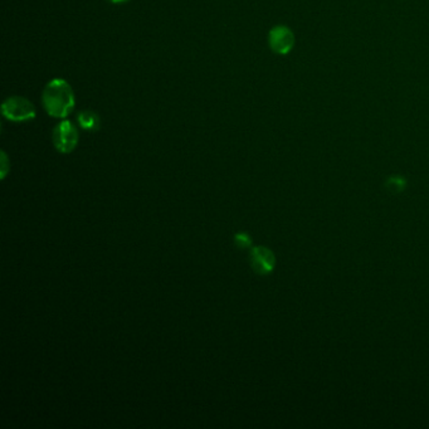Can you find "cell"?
<instances>
[{
	"label": "cell",
	"instance_id": "obj_1",
	"mask_svg": "<svg viewBox=\"0 0 429 429\" xmlns=\"http://www.w3.org/2000/svg\"><path fill=\"white\" fill-rule=\"evenodd\" d=\"M46 113L55 119H66L70 116L76 105L73 90L67 81L55 78L50 81L42 95Z\"/></svg>",
	"mask_w": 429,
	"mask_h": 429
},
{
	"label": "cell",
	"instance_id": "obj_2",
	"mask_svg": "<svg viewBox=\"0 0 429 429\" xmlns=\"http://www.w3.org/2000/svg\"><path fill=\"white\" fill-rule=\"evenodd\" d=\"M1 113L7 120L13 122L33 120L37 116L35 105L21 96H12L6 99L1 105Z\"/></svg>",
	"mask_w": 429,
	"mask_h": 429
},
{
	"label": "cell",
	"instance_id": "obj_3",
	"mask_svg": "<svg viewBox=\"0 0 429 429\" xmlns=\"http://www.w3.org/2000/svg\"><path fill=\"white\" fill-rule=\"evenodd\" d=\"M53 144L57 151L62 154H70L77 146L78 135L77 127L75 126L70 121L64 120L59 122L53 130Z\"/></svg>",
	"mask_w": 429,
	"mask_h": 429
},
{
	"label": "cell",
	"instance_id": "obj_4",
	"mask_svg": "<svg viewBox=\"0 0 429 429\" xmlns=\"http://www.w3.org/2000/svg\"><path fill=\"white\" fill-rule=\"evenodd\" d=\"M295 35L286 26H276L268 33L269 48L277 55H289L295 47Z\"/></svg>",
	"mask_w": 429,
	"mask_h": 429
},
{
	"label": "cell",
	"instance_id": "obj_5",
	"mask_svg": "<svg viewBox=\"0 0 429 429\" xmlns=\"http://www.w3.org/2000/svg\"><path fill=\"white\" fill-rule=\"evenodd\" d=\"M251 266L258 275H269L276 266L275 254L267 247H254L249 254Z\"/></svg>",
	"mask_w": 429,
	"mask_h": 429
},
{
	"label": "cell",
	"instance_id": "obj_6",
	"mask_svg": "<svg viewBox=\"0 0 429 429\" xmlns=\"http://www.w3.org/2000/svg\"><path fill=\"white\" fill-rule=\"evenodd\" d=\"M78 125L82 127L86 131H97L101 127V120H99V115L93 113V111H81L77 115Z\"/></svg>",
	"mask_w": 429,
	"mask_h": 429
},
{
	"label": "cell",
	"instance_id": "obj_7",
	"mask_svg": "<svg viewBox=\"0 0 429 429\" xmlns=\"http://www.w3.org/2000/svg\"><path fill=\"white\" fill-rule=\"evenodd\" d=\"M406 185H407V180L403 176L399 175L390 176L385 183L387 189L392 193H401L406 189Z\"/></svg>",
	"mask_w": 429,
	"mask_h": 429
},
{
	"label": "cell",
	"instance_id": "obj_8",
	"mask_svg": "<svg viewBox=\"0 0 429 429\" xmlns=\"http://www.w3.org/2000/svg\"><path fill=\"white\" fill-rule=\"evenodd\" d=\"M234 242L240 248H248V247L252 246V240H251L249 234L245 232L237 233L234 236Z\"/></svg>",
	"mask_w": 429,
	"mask_h": 429
},
{
	"label": "cell",
	"instance_id": "obj_9",
	"mask_svg": "<svg viewBox=\"0 0 429 429\" xmlns=\"http://www.w3.org/2000/svg\"><path fill=\"white\" fill-rule=\"evenodd\" d=\"M9 170V162H8L7 154L1 151V179H4Z\"/></svg>",
	"mask_w": 429,
	"mask_h": 429
},
{
	"label": "cell",
	"instance_id": "obj_10",
	"mask_svg": "<svg viewBox=\"0 0 429 429\" xmlns=\"http://www.w3.org/2000/svg\"><path fill=\"white\" fill-rule=\"evenodd\" d=\"M113 4H121V3H126L128 0H110Z\"/></svg>",
	"mask_w": 429,
	"mask_h": 429
}]
</instances>
